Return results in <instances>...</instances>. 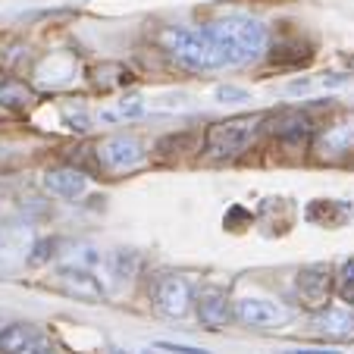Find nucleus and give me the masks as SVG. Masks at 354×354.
Wrapping results in <instances>:
<instances>
[{
    "mask_svg": "<svg viewBox=\"0 0 354 354\" xmlns=\"http://www.w3.org/2000/svg\"><path fill=\"white\" fill-rule=\"evenodd\" d=\"M210 44L216 54V66L220 69H235V66H248L263 57L267 50L270 32L261 19L254 16H226L204 26Z\"/></svg>",
    "mask_w": 354,
    "mask_h": 354,
    "instance_id": "obj_1",
    "label": "nucleus"
},
{
    "mask_svg": "<svg viewBox=\"0 0 354 354\" xmlns=\"http://www.w3.org/2000/svg\"><path fill=\"white\" fill-rule=\"evenodd\" d=\"M267 120L263 113H239L223 122H214L204 135V157L214 163H232L245 154L254 135L261 132V122Z\"/></svg>",
    "mask_w": 354,
    "mask_h": 354,
    "instance_id": "obj_2",
    "label": "nucleus"
},
{
    "mask_svg": "<svg viewBox=\"0 0 354 354\" xmlns=\"http://www.w3.org/2000/svg\"><path fill=\"white\" fill-rule=\"evenodd\" d=\"M160 44L182 69L188 73H210L216 66V54L204 26H173L160 35Z\"/></svg>",
    "mask_w": 354,
    "mask_h": 354,
    "instance_id": "obj_3",
    "label": "nucleus"
},
{
    "mask_svg": "<svg viewBox=\"0 0 354 354\" xmlns=\"http://www.w3.org/2000/svg\"><path fill=\"white\" fill-rule=\"evenodd\" d=\"M151 301H154V310L169 320H182L188 317V310L194 308V286L179 273H167L154 282V292H151Z\"/></svg>",
    "mask_w": 354,
    "mask_h": 354,
    "instance_id": "obj_4",
    "label": "nucleus"
},
{
    "mask_svg": "<svg viewBox=\"0 0 354 354\" xmlns=\"http://www.w3.org/2000/svg\"><path fill=\"white\" fill-rule=\"evenodd\" d=\"M232 314L248 329H279L292 320V310L273 298H239L232 304Z\"/></svg>",
    "mask_w": 354,
    "mask_h": 354,
    "instance_id": "obj_5",
    "label": "nucleus"
},
{
    "mask_svg": "<svg viewBox=\"0 0 354 354\" xmlns=\"http://www.w3.org/2000/svg\"><path fill=\"white\" fill-rule=\"evenodd\" d=\"M94 157L110 173H126V169H135L138 163H145V145L135 135H126V132L107 135L104 141H97Z\"/></svg>",
    "mask_w": 354,
    "mask_h": 354,
    "instance_id": "obj_6",
    "label": "nucleus"
},
{
    "mask_svg": "<svg viewBox=\"0 0 354 354\" xmlns=\"http://www.w3.org/2000/svg\"><path fill=\"white\" fill-rule=\"evenodd\" d=\"M57 286H60V292H66L69 298L88 301V304H97V301L104 298L100 279L88 267H79V263H66V267L57 270Z\"/></svg>",
    "mask_w": 354,
    "mask_h": 354,
    "instance_id": "obj_7",
    "label": "nucleus"
},
{
    "mask_svg": "<svg viewBox=\"0 0 354 354\" xmlns=\"http://www.w3.org/2000/svg\"><path fill=\"white\" fill-rule=\"evenodd\" d=\"M194 314H198L201 326H207V329H226L235 320L232 301L220 288H201V292H194Z\"/></svg>",
    "mask_w": 354,
    "mask_h": 354,
    "instance_id": "obj_8",
    "label": "nucleus"
},
{
    "mask_svg": "<svg viewBox=\"0 0 354 354\" xmlns=\"http://www.w3.org/2000/svg\"><path fill=\"white\" fill-rule=\"evenodd\" d=\"M295 288H298L301 304H308V308H317V310H320L323 304L329 301L333 273H329V267H323V263L304 267V270L298 273V279H295Z\"/></svg>",
    "mask_w": 354,
    "mask_h": 354,
    "instance_id": "obj_9",
    "label": "nucleus"
},
{
    "mask_svg": "<svg viewBox=\"0 0 354 354\" xmlns=\"http://www.w3.org/2000/svg\"><path fill=\"white\" fill-rule=\"evenodd\" d=\"M310 329L317 335H323V339L348 342L354 339V314L345 308H335V304H323L314 314V320H310Z\"/></svg>",
    "mask_w": 354,
    "mask_h": 354,
    "instance_id": "obj_10",
    "label": "nucleus"
},
{
    "mask_svg": "<svg viewBox=\"0 0 354 354\" xmlns=\"http://www.w3.org/2000/svg\"><path fill=\"white\" fill-rule=\"evenodd\" d=\"M32 235L22 223H10V226H0V270H16L19 263L28 261V251H32Z\"/></svg>",
    "mask_w": 354,
    "mask_h": 354,
    "instance_id": "obj_11",
    "label": "nucleus"
},
{
    "mask_svg": "<svg viewBox=\"0 0 354 354\" xmlns=\"http://www.w3.org/2000/svg\"><path fill=\"white\" fill-rule=\"evenodd\" d=\"M41 182H44V192L60 201H79L88 192V176L75 167H50L41 176Z\"/></svg>",
    "mask_w": 354,
    "mask_h": 354,
    "instance_id": "obj_12",
    "label": "nucleus"
},
{
    "mask_svg": "<svg viewBox=\"0 0 354 354\" xmlns=\"http://www.w3.org/2000/svg\"><path fill=\"white\" fill-rule=\"evenodd\" d=\"M35 100V91L26 82L13 79V75L0 73V107H13V110H26Z\"/></svg>",
    "mask_w": 354,
    "mask_h": 354,
    "instance_id": "obj_13",
    "label": "nucleus"
},
{
    "mask_svg": "<svg viewBox=\"0 0 354 354\" xmlns=\"http://www.w3.org/2000/svg\"><path fill=\"white\" fill-rule=\"evenodd\" d=\"M32 342H38V333H35L32 323H16V326H7L3 335H0V354H19L22 348H28Z\"/></svg>",
    "mask_w": 354,
    "mask_h": 354,
    "instance_id": "obj_14",
    "label": "nucleus"
},
{
    "mask_svg": "<svg viewBox=\"0 0 354 354\" xmlns=\"http://www.w3.org/2000/svg\"><path fill=\"white\" fill-rule=\"evenodd\" d=\"M107 263H110V276H113L116 282H122V279L129 282L135 276V270H138V254L129 251V248H116Z\"/></svg>",
    "mask_w": 354,
    "mask_h": 354,
    "instance_id": "obj_15",
    "label": "nucleus"
},
{
    "mask_svg": "<svg viewBox=\"0 0 354 354\" xmlns=\"http://www.w3.org/2000/svg\"><path fill=\"white\" fill-rule=\"evenodd\" d=\"M351 145H354V126L351 122L333 129V132H326V138H323V147H326V151H348Z\"/></svg>",
    "mask_w": 354,
    "mask_h": 354,
    "instance_id": "obj_16",
    "label": "nucleus"
},
{
    "mask_svg": "<svg viewBox=\"0 0 354 354\" xmlns=\"http://www.w3.org/2000/svg\"><path fill=\"white\" fill-rule=\"evenodd\" d=\"M145 113V100L141 97H122L116 104V120H138Z\"/></svg>",
    "mask_w": 354,
    "mask_h": 354,
    "instance_id": "obj_17",
    "label": "nucleus"
},
{
    "mask_svg": "<svg viewBox=\"0 0 354 354\" xmlns=\"http://www.w3.org/2000/svg\"><path fill=\"white\" fill-rule=\"evenodd\" d=\"M216 100H223V104H235V100H251V94L245 91V88H235V85H216Z\"/></svg>",
    "mask_w": 354,
    "mask_h": 354,
    "instance_id": "obj_18",
    "label": "nucleus"
},
{
    "mask_svg": "<svg viewBox=\"0 0 354 354\" xmlns=\"http://www.w3.org/2000/svg\"><path fill=\"white\" fill-rule=\"evenodd\" d=\"M160 351H169V354H214L207 348H194V345H182V342H157Z\"/></svg>",
    "mask_w": 354,
    "mask_h": 354,
    "instance_id": "obj_19",
    "label": "nucleus"
},
{
    "mask_svg": "<svg viewBox=\"0 0 354 354\" xmlns=\"http://www.w3.org/2000/svg\"><path fill=\"white\" fill-rule=\"evenodd\" d=\"M63 120H66V126L73 129V132H88V129H91V116H88L85 110H75V113H66Z\"/></svg>",
    "mask_w": 354,
    "mask_h": 354,
    "instance_id": "obj_20",
    "label": "nucleus"
},
{
    "mask_svg": "<svg viewBox=\"0 0 354 354\" xmlns=\"http://www.w3.org/2000/svg\"><path fill=\"white\" fill-rule=\"evenodd\" d=\"M19 354H63L60 351V348H54V345H47V342H32V345H28V348H22V351Z\"/></svg>",
    "mask_w": 354,
    "mask_h": 354,
    "instance_id": "obj_21",
    "label": "nucleus"
},
{
    "mask_svg": "<svg viewBox=\"0 0 354 354\" xmlns=\"http://www.w3.org/2000/svg\"><path fill=\"white\" fill-rule=\"evenodd\" d=\"M339 279H342V286H345V292L351 288L354 292V257L351 261H345L342 263V270H339Z\"/></svg>",
    "mask_w": 354,
    "mask_h": 354,
    "instance_id": "obj_22",
    "label": "nucleus"
},
{
    "mask_svg": "<svg viewBox=\"0 0 354 354\" xmlns=\"http://www.w3.org/2000/svg\"><path fill=\"white\" fill-rule=\"evenodd\" d=\"M308 88H310V79H295L292 85H288V91H292V94H301V91H308Z\"/></svg>",
    "mask_w": 354,
    "mask_h": 354,
    "instance_id": "obj_23",
    "label": "nucleus"
},
{
    "mask_svg": "<svg viewBox=\"0 0 354 354\" xmlns=\"http://www.w3.org/2000/svg\"><path fill=\"white\" fill-rule=\"evenodd\" d=\"M288 354H339V351H323V348H292Z\"/></svg>",
    "mask_w": 354,
    "mask_h": 354,
    "instance_id": "obj_24",
    "label": "nucleus"
},
{
    "mask_svg": "<svg viewBox=\"0 0 354 354\" xmlns=\"http://www.w3.org/2000/svg\"><path fill=\"white\" fill-rule=\"evenodd\" d=\"M345 82H348V75H339V73H335V75H329V79H326V85H345Z\"/></svg>",
    "mask_w": 354,
    "mask_h": 354,
    "instance_id": "obj_25",
    "label": "nucleus"
},
{
    "mask_svg": "<svg viewBox=\"0 0 354 354\" xmlns=\"http://www.w3.org/2000/svg\"><path fill=\"white\" fill-rule=\"evenodd\" d=\"M3 329H7V320H3V317H0V335H3Z\"/></svg>",
    "mask_w": 354,
    "mask_h": 354,
    "instance_id": "obj_26",
    "label": "nucleus"
}]
</instances>
